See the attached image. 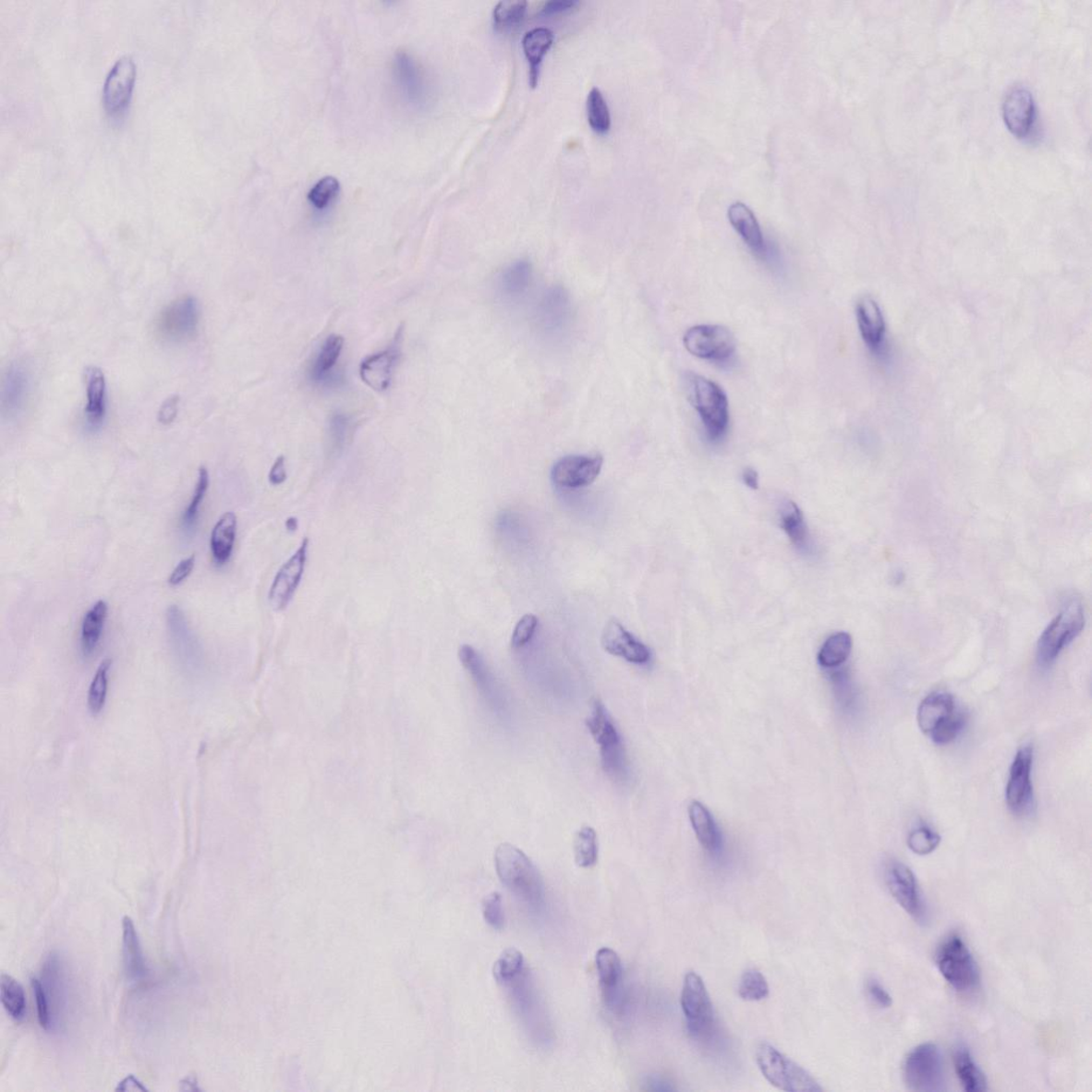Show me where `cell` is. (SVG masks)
<instances>
[{
  "label": "cell",
  "mask_w": 1092,
  "mask_h": 1092,
  "mask_svg": "<svg viewBox=\"0 0 1092 1092\" xmlns=\"http://www.w3.org/2000/svg\"><path fill=\"white\" fill-rule=\"evenodd\" d=\"M1084 626L1085 614L1082 603L1075 599L1071 600L1040 636L1037 645L1038 665L1041 668L1052 665L1063 649L1082 633Z\"/></svg>",
  "instance_id": "cell-4"
},
{
  "label": "cell",
  "mask_w": 1092,
  "mask_h": 1092,
  "mask_svg": "<svg viewBox=\"0 0 1092 1092\" xmlns=\"http://www.w3.org/2000/svg\"><path fill=\"white\" fill-rule=\"evenodd\" d=\"M855 314L862 340L870 351H880L887 334V324L880 304L870 297H863L856 304Z\"/></svg>",
  "instance_id": "cell-23"
},
{
  "label": "cell",
  "mask_w": 1092,
  "mask_h": 1092,
  "mask_svg": "<svg viewBox=\"0 0 1092 1092\" xmlns=\"http://www.w3.org/2000/svg\"><path fill=\"white\" fill-rule=\"evenodd\" d=\"M575 856L579 868L596 866L599 858L598 834L592 827L580 828L575 838Z\"/></svg>",
  "instance_id": "cell-39"
},
{
  "label": "cell",
  "mask_w": 1092,
  "mask_h": 1092,
  "mask_svg": "<svg viewBox=\"0 0 1092 1092\" xmlns=\"http://www.w3.org/2000/svg\"><path fill=\"white\" fill-rule=\"evenodd\" d=\"M195 555H191L190 557L183 559V561L176 566V569L172 571L168 578L169 586L176 587L184 583L185 580L191 576L193 569H195Z\"/></svg>",
  "instance_id": "cell-51"
},
{
  "label": "cell",
  "mask_w": 1092,
  "mask_h": 1092,
  "mask_svg": "<svg viewBox=\"0 0 1092 1092\" xmlns=\"http://www.w3.org/2000/svg\"><path fill=\"white\" fill-rule=\"evenodd\" d=\"M867 989L868 997L877 1006H880V1008H889L892 1006V1004H893V999H892L890 993L884 989L883 986L880 983H878L877 980H868Z\"/></svg>",
  "instance_id": "cell-54"
},
{
  "label": "cell",
  "mask_w": 1092,
  "mask_h": 1092,
  "mask_svg": "<svg viewBox=\"0 0 1092 1092\" xmlns=\"http://www.w3.org/2000/svg\"><path fill=\"white\" fill-rule=\"evenodd\" d=\"M602 455H565L555 462L551 471V479L558 488L579 489L588 487L597 480L602 471Z\"/></svg>",
  "instance_id": "cell-14"
},
{
  "label": "cell",
  "mask_w": 1092,
  "mask_h": 1092,
  "mask_svg": "<svg viewBox=\"0 0 1092 1092\" xmlns=\"http://www.w3.org/2000/svg\"><path fill=\"white\" fill-rule=\"evenodd\" d=\"M528 4L527 2H501L493 11L494 29L497 32L507 34L520 29L527 17Z\"/></svg>",
  "instance_id": "cell-37"
},
{
  "label": "cell",
  "mask_w": 1092,
  "mask_h": 1092,
  "mask_svg": "<svg viewBox=\"0 0 1092 1092\" xmlns=\"http://www.w3.org/2000/svg\"><path fill=\"white\" fill-rule=\"evenodd\" d=\"M694 405L710 442H718L727 434L730 424L728 397L716 382L702 376L691 378Z\"/></svg>",
  "instance_id": "cell-5"
},
{
  "label": "cell",
  "mask_w": 1092,
  "mask_h": 1092,
  "mask_svg": "<svg viewBox=\"0 0 1092 1092\" xmlns=\"http://www.w3.org/2000/svg\"><path fill=\"white\" fill-rule=\"evenodd\" d=\"M602 647L607 653L635 665H645L651 660V651L635 637L617 619L607 622L602 634Z\"/></svg>",
  "instance_id": "cell-19"
},
{
  "label": "cell",
  "mask_w": 1092,
  "mask_h": 1092,
  "mask_svg": "<svg viewBox=\"0 0 1092 1092\" xmlns=\"http://www.w3.org/2000/svg\"><path fill=\"white\" fill-rule=\"evenodd\" d=\"M691 826L701 846L710 854H716L722 847V834L713 815L700 801L694 800L688 807Z\"/></svg>",
  "instance_id": "cell-28"
},
{
  "label": "cell",
  "mask_w": 1092,
  "mask_h": 1092,
  "mask_svg": "<svg viewBox=\"0 0 1092 1092\" xmlns=\"http://www.w3.org/2000/svg\"><path fill=\"white\" fill-rule=\"evenodd\" d=\"M955 699L948 693H932L925 698L917 710V724L923 734L930 735L956 713Z\"/></svg>",
  "instance_id": "cell-24"
},
{
  "label": "cell",
  "mask_w": 1092,
  "mask_h": 1092,
  "mask_svg": "<svg viewBox=\"0 0 1092 1092\" xmlns=\"http://www.w3.org/2000/svg\"><path fill=\"white\" fill-rule=\"evenodd\" d=\"M1034 749L1023 746L1013 758L1006 786V804L1009 810L1017 817H1025L1035 807L1032 770Z\"/></svg>",
  "instance_id": "cell-10"
},
{
  "label": "cell",
  "mask_w": 1092,
  "mask_h": 1092,
  "mask_svg": "<svg viewBox=\"0 0 1092 1092\" xmlns=\"http://www.w3.org/2000/svg\"><path fill=\"white\" fill-rule=\"evenodd\" d=\"M0 993H2V1003L6 1013L17 1022L24 1020L27 1001L23 986L12 977L3 974L2 981H0Z\"/></svg>",
  "instance_id": "cell-36"
},
{
  "label": "cell",
  "mask_w": 1092,
  "mask_h": 1092,
  "mask_svg": "<svg viewBox=\"0 0 1092 1092\" xmlns=\"http://www.w3.org/2000/svg\"><path fill=\"white\" fill-rule=\"evenodd\" d=\"M122 943L124 969L131 981L141 980L148 976V966L141 949L140 936L133 920L129 916L123 918Z\"/></svg>",
  "instance_id": "cell-27"
},
{
  "label": "cell",
  "mask_w": 1092,
  "mask_h": 1092,
  "mask_svg": "<svg viewBox=\"0 0 1092 1092\" xmlns=\"http://www.w3.org/2000/svg\"><path fill=\"white\" fill-rule=\"evenodd\" d=\"M268 479L273 486H281L286 481L287 472L285 455H280V457L275 459L271 472L268 474Z\"/></svg>",
  "instance_id": "cell-56"
},
{
  "label": "cell",
  "mask_w": 1092,
  "mask_h": 1092,
  "mask_svg": "<svg viewBox=\"0 0 1092 1092\" xmlns=\"http://www.w3.org/2000/svg\"><path fill=\"white\" fill-rule=\"evenodd\" d=\"M133 58L124 56L115 62L103 85V101L110 115H120L127 108L136 80Z\"/></svg>",
  "instance_id": "cell-15"
},
{
  "label": "cell",
  "mask_w": 1092,
  "mask_h": 1092,
  "mask_svg": "<svg viewBox=\"0 0 1092 1092\" xmlns=\"http://www.w3.org/2000/svg\"><path fill=\"white\" fill-rule=\"evenodd\" d=\"M953 1063H955L956 1074L964 1090L967 1092L988 1090L987 1077L983 1070L974 1061L969 1049L964 1045L958 1046L953 1050Z\"/></svg>",
  "instance_id": "cell-33"
},
{
  "label": "cell",
  "mask_w": 1092,
  "mask_h": 1092,
  "mask_svg": "<svg viewBox=\"0 0 1092 1092\" xmlns=\"http://www.w3.org/2000/svg\"><path fill=\"white\" fill-rule=\"evenodd\" d=\"M309 540L303 539L298 550L281 566L268 593L269 604L275 612L285 611L292 602L301 583L308 562Z\"/></svg>",
  "instance_id": "cell-13"
},
{
  "label": "cell",
  "mask_w": 1092,
  "mask_h": 1092,
  "mask_svg": "<svg viewBox=\"0 0 1092 1092\" xmlns=\"http://www.w3.org/2000/svg\"><path fill=\"white\" fill-rule=\"evenodd\" d=\"M1003 117L1006 127L1015 137L1027 140L1033 136L1037 108L1034 96L1026 87L1014 86L1009 90L1003 102Z\"/></svg>",
  "instance_id": "cell-16"
},
{
  "label": "cell",
  "mask_w": 1092,
  "mask_h": 1092,
  "mask_svg": "<svg viewBox=\"0 0 1092 1092\" xmlns=\"http://www.w3.org/2000/svg\"><path fill=\"white\" fill-rule=\"evenodd\" d=\"M210 487V474L205 467L199 468L198 481L196 483L195 491H193L192 499L185 509L182 516V525L186 529L195 527L198 520L200 507H201L207 490Z\"/></svg>",
  "instance_id": "cell-44"
},
{
  "label": "cell",
  "mask_w": 1092,
  "mask_h": 1092,
  "mask_svg": "<svg viewBox=\"0 0 1092 1092\" xmlns=\"http://www.w3.org/2000/svg\"><path fill=\"white\" fill-rule=\"evenodd\" d=\"M341 190V184L338 179L334 176H326L318 181L312 188H310L308 200L318 210L326 209V207L334 201Z\"/></svg>",
  "instance_id": "cell-45"
},
{
  "label": "cell",
  "mask_w": 1092,
  "mask_h": 1092,
  "mask_svg": "<svg viewBox=\"0 0 1092 1092\" xmlns=\"http://www.w3.org/2000/svg\"><path fill=\"white\" fill-rule=\"evenodd\" d=\"M532 283V267L528 261H517L504 268L499 278L500 293L504 298L518 300Z\"/></svg>",
  "instance_id": "cell-32"
},
{
  "label": "cell",
  "mask_w": 1092,
  "mask_h": 1092,
  "mask_svg": "<svg viewBox=\"0 0 1092 1092\" xmlns=\"http://www.w3.org/2000/svg\"><path fill=\"white\" fill-rule=\"evenodd\" d=\"M459 659L463 667L471 674L479 693L494 709L503 707L501 688L497 686L495 677L486 665L481 655L472 646L463 645L459 649Z\"/></svg>",
  "instance_id": "cell-21"
},
{
  "label": "cell",
  "mask_w": 1092,
  "mask_h": 1092,
  "mask_svg": "<svg viewBox=\"0 0 1092 1092\" xmlns=\"http://www.w3.org/2000/svg\"><path fill=\"white\" fill-rule=\"evenodd\" d=\"M115 1091H123V1092L134 1091L135 1092V1091H149V1089L147 1087H145L143 1083L140 1082V1080H138L137 1077H135L133 1074H130L127 1077L124 1078V1080L122 1082L117 1084V1087L115 1088Z\"/></svg>",
  "instance_id": "cell-57"
},
{
  "label": "cell",
  "mask_w": 1092,
  "mask_h": 1092,
  "mask_svg": "<svg viewBox=\"0 0 1092 1092\" xmlns=\"http://www.w3.org/2000/svg\"><path fill=\"white\" fill-rule=\"evenodd\" d=\"M349 430L348 419L341 416L334 417L330 424V433L332 442L336 448H341L345 444L346 438Z\"/></svg>",
  "instance_id": "cell-52"
},
{
  "label": "cell",
  "mask_w": 1092,
  "mask_h": 1092,
  "mask_svg": "<svg viewBox=\"0 0 1092 1092\" xmlns=\"http://www.w3.org/2000/svg\"><path fill=\"white\" fill-rule=\"evenodd\" d=\"M402 332L400 329L390 348L365 358L359 365V376L370 389L383 392L390 388L393 370L400 356Z\"/></svg>",
  "instance_id": "cell-20"
},
{
  "label": "cell",
  "mask_w": 1092,
  "mask_h": 1092,
  "mask_svg": "<svg viewBox=\"0 0 1092 1092\" xmlns=\"http://www.w3.org/2000/svg\"><path fill=\"white\" fill-rule=\"evenodd\" d=\"M587 115L591 128L599 135H605L612 127L610 107L602 92L593 88L587 99Z\"/></svg>",
  "instance_id": "cell-40"
},
{
  "label": "cell",
  "mask_w": 1092,
  "mask_h": 1092,
  "mask_svg": "<svg viewBox=\"0 0 1092 1092\" xmlns=\"http://www.w3.org/2000/svg\"><path fill=\"white\" fill-rule=\"evenodd\" d=\"M738 994L744 1001H762L769 997L770 986L761 972L749 969L743 974L739 981Z\"/></svg>",
  "instance_id": "cell-42"
},
{
  "label": "cell",
  "mask_w": 1092,
  "mask_h": 1092,
  "mask_svg": "<svg viewBox=\"0 0 1092 1092\" xmlns=\"http://www.w3.org/2000/svg\"><path fill=\"white\" fill-rule=\"evenodd\" d=\"M496 873L504 886L525 903L538 907L544 901V883L535 864L521 849L503 843L495 850Z\"/></svg>",
  "instance_id": "cell-1"
},
{
  "label": "cell",
  "mask_w": 1092,
  "mask_h": 1092,
  "mask_svg": "<svg viewBox=\"0 0 1092 1092\" xmlns=\"http://www.w3.org/2000/svg\"><path fill=\"white\" fill-rule=\"evenodd\" d=\"M728 217L732 226L734 227L751 252L758 259L769 261V245L765 241L761 226H759L755 213L749 207L741 202L734 203L729 207Z\"/></svg>",
  "instance_id": "cell-22"
},
{
  "label": "cell",
  "mask_w": 1092,
  "mask_h": 1092,
  "mask_svg": "<svg viewBox=\"0 0 1092 1092\" xmlns=\"http://www.w3.org/2000/svg\"><path fill=\"white\" fill-rule=\"evenodd\" d=\"M756 1057L758 1069L772 1086L787 1092L822 1091L819 1083L807 1070L770 1043L758 1045Z\"/></svg>",
  "instance_id": "cell-3"
},
{
  "label": "cell",
  "mask_w": 1092,
  "mask_h": 1092,
  "mask_svg": "<svg viewBox=\"0 0 1092 1092\" xmlns=\"http://www.w3.org/2000/svg\"><path fill=\"white\" fill-rule=\"evenodd\" d=\"M343 346L344 338L336 334L330 335L326 342L323 343L320 355L317 356L312 369V377L315 382H322L334 370L338 358L341 357Z\"/></svg>",
  "instance_id": "cell-38"
},
{
  "label": "cell",
  "mask_w": 1092,
  "mask_h": 1092,
  "mask_svg": "<svg viewBox=\"0 0 1092 1092\" xmlns=\"http://www.w3.org/2000/svg\"><path fill=\"white\" fill-rule=\"evenodd\" d=\"M572 320V301L562 286L551 287L538 303L536 322L546 334H562Z\"/></svg>",
  "instance_id": "cell-18"
},
{
  "label": "cell",
  "mask_w": 1092,
  "mask_h": 1092,
  "mask_svg": "<svg viewBox=\"0 0 1092 1092\" xmlns=\"http://www.w3.org/2000/svg\"><path fill=\"white\" fill-rule=\"evenodd\" d=\"M904 1075L911 1090L943 1091L945 1077L941 1050L929 1042L917 1046L904 1061Z\"/></svg>",
  "instance_id": "cell-8"
},
{
  "label": "cell",
  "mask_w": 1092,
  "mask_h": 1092,
  "mask_svg": "<svg viewBox=\"0 0 1092 1092\" xmlns=\"http://www.w3.org/2000/svg\"><path fill=\"white\" fill-rule=\"evenodd\" d=\"M237 536V516L234 513L221 516L211 535V551L213 561L224 565L230 561Z\"/></svg>",
  "instance_id": "cell-31"
},
{
  "label": "cell",
  "mask_w": 1092,
  "mask_h": 1092,
  "mask_svg": "<svg viewBox=\"0 0 1092 1092\" xmlns=\"http://www.w3.org/2000/svg\"><path fill=\"white\" fill-rule=\"evenodd\" d=\"M578 5L579 2H576V0H552V2L544 4L539 16L543 18L556 17L576 9Z\"/></svg>",
  "instance_id": "cell-53"
},
{
  "label": "cell",
  "mask_w": 1092,
  "mask_h": 1092,
  "mask_svg": "<svg viewBox=\"0 0 1092 1092\" xmlns=\"http://www.w3.org/2000/svg\"><path fill=\"white\" fill-rule=\"evenodd\" d=\"M966 722V714L964 710L958 709L955 714L948 719V721H946L942 725H940L934 734L929 735V738L937 745H949L955 741L960 734H962L965 728Z\"/></svg>",
  "instance_id": "cell-46"
},
{
  "label": "cell",
  "mask_w": 1092,
  "mask_h": 1092,
  "mask_svg": "<svg viewBox=\"0 0 1092 1092\" xmlns=\"http://www.w3.org/2000/svg\"><path fill=\"white\" fill-rule=\"evenodd\" d=\"M884 878L890 893L901 907L916 922H928V907L915 873L905 864L890 860L884 868Z\"/></svg>",
  "instance_id": "cell-11"
},
{
  "label": "cell",
  "mask_w": 1092,
  "mask_h": 1092,
  "mask_svg": "<svg viewBox=\"0 0 1092 1092\" xmlns=\"http://www.w3.org/2000/svg\"><path fill=\"white\" fill-rule=\"evenodd\" d=\"M908 847L918 855L934 853L941 843V836L928 826L916 829L908 836Z\"/></svg>",
  "instance_id": "cell-47"
},
{
  "label": "cell",
  "mask_w": 1092,
  "mask_h": 1092,
  "mask_svg": "<svg viewBox=\"0 0 1092 1092\" xmlns=\"http://www.w3.org/2000/svg\"><path fill=\"white\" fill-rule=\"evenodd\" d=\"M31 987L37 1001L38 1019L41 1027L45 1031H50L52 1028V1017L50 1004L46 998V993L42 983L38 978L31 979Z\"/></svg>",
  "instance_id": "cell-50"
},
{
  "label": "cell",
  "mask_w": 1092,
  "mask_h": 1092,
  "mask_svg": "<svg viewBox=\"0 0 1092 1092\" xmlns=\"http://www.w3.org/2000/svg\"><path fill=\"white\" fill-rule=\"evenodd\" d=\"M852 636L845 632L831 636L819 649L818 661L821 667L827 669L838 668L844 663L852 653Z\"/></svg>",
  "instance_id": "cell-35"
},
{
  "label": "cell",
  "mask_w": 1092,
  "mask_h": 1092,
  "mask_svg": "<svg viewBox=\"0 0 1092 1092\" xmlns=\"http://www.w3.org/2000/svg\"><path fill=\"white\" fill-rule=\"evenodd\" d=\"M108 614V605L100 600L85 614L81 624L80 648L85 656L91 655L100 644Z\"/></svg>",
  "instance_id": "cell-34"
},
{
  "label": "cell",
  "mask_w": 1092,
  "mask_h": 1092,
  "mask_svg": "<svg viewBox=\"0 0 1092 1092\" xmlns=\"http://www.w3.org/2000/svg\"><path fill=\"white\" fill-rule=\"evenodd\" d=\"M85 417L87 424L91 428H99L106 419L107 414V382L105 374L96 366H90L86 370Z\"/></svg>",
  "instance_id": "cell-25"
},
{
  "label": "cell",
  "mask_w": 1092,
  "mask_h": 1092,
  "mask_svg": "<svg viewBox=\"0 0 1092 1092\" xmlns=\"http://www.w3.org/2000/svg\"><path fill=\"white\" fill-rule=\"evenodd\" d=\"M681 1005L691 1035L703 1036L713 1026V1003L703 979L695 972L687 973L684 978Z\"/></svg>",
  "instance_id": "cell-12"
},
{
  "label": "cell",
  "mask_w": 1092,
  "mask_h": 1092,
  "mask_svg": "<svg viewBox=\"0 0 1092 1092\" xmlns=\"http://www.w3.org/2000/svg\"><path fill=\"white\" fill-rule=\"evenodd\" d=\"M287 531L295 532L299 528L298 518L296 516H289L285 522Z\"/></svg>",
  "instance_id": "cell-61"
},
{
  "label": "cell",
  "mask_w": 1092,
  "mask_h": 1092,
  "mask_svg": "<svg viewBox=\"0 0 1092 1092\" xmlns=\"http://www.w3.org/2000/svg\"><path fill=\"white\" fill-rule=\"evenodd\" d=\"M552 43H554V33L543 27L528 31L523 38V52L528 61L529 84L532 88H536L538 85L540 67Z\"/></svg>",
  "instance_id": "cell-29"
},
{
  "label": "cell",
  "mask_w": 1092,
  "mask_h": 1092,
  "mask_svg": "<svg viewBox=\"0 0 1092 1092\" xmlns=\"http://www.w3.org/2000/svg\"><path fill=\"white\" fill-rule=\"evenodd\" d=\"M538 626V618L534 614H525V616L517 622L515 628L513 638H511V647L514 649H521L528 644L532 636L535 635Z\"/></svg>",
  "instance_id": "cell-49"
},
{
  "label": "cell",
  "mask_w": 1092,
  "mask_h": 1092,
  "mask_svg": "<svg viewBox=\"0 0 1092 1092\" xmlns=\"http://www.w3.org/2000/svg\"><path fill=\"white\" fill-rule=\"evenodd\" d=\"M586 724L599 745L604 771L616 783H625L630 771L624 739L602 701L593 702Z\"/></svg>",
  "instance_id": "cell-2"
},
{
  "label": "cell",
  "mask_w": 1092,
  "mask_h": 1092,
  "mask_svg": "<svg viewBox=\"0 0 1092 1092\" xmlns=\"http://www.w3.org/2000/svg\"><path fill=\"white\" fill-rule=\"evenodd\" d=\"M596 963L606 1005L614 1009L620 1001L619 988L624 974L620 957L612 949L603 948L598 951Z\"/></svg>",
  "instance_id": "cell-26"
},
{
  "label": "cell",
  "mask_w": 1092,
  "mask_h": 1092,
  "mask_svg": "<svg viewBox=\"0 0 1092 1092\" xmlns=\"http://www.w3.org/2000/svg\"><path fill=\"white\" fill-rule=\"evenodd\" d=\"M649 1085H651V1086H652L651 1089H653V1090L663 1091V1090H673V1088L670 1087V1085L668 1083L661 1080V1078H652V1080L649 1081Z\"/></svg>",
  "instance_id": "cell-60"
},
{
  "label": "cell",
  "mask_w": 1092,
  "mask_h": 1092,
  "mask_svg": "<svg viewBox=\"0 0 1092 1092\" xmlns=\"http://www.w3.org/2000/svg\"><path fill=\"white\" fill-rule=\"evenodd\" d=\"M178 396H171L164 400L158 412V421L163 425H170L175 421L178 412Z\"/></svg>",
  "instance_id": "cell-55"
},
{
  "label": "cell",
  "mask_w": 1092,
  "mask_h": 1092,
  "mask_svg": "<svg viewBox=\"0 0 1092 1092\" xmlns=\"http://www.w3.org/2000/svg\"><path fill=\"white\" fill-rule=\"evenodd\" d=\"M32 388L31 374L22 363H13L5 372L2 386V413L12 420L22 416L29 405Z\"/></svg>",
  "instance_id": "cell-17"
},
{
  "label": "cell",
  "mask_w": 1092,
  "mask_h": 1092,
  "mask_svg": "<svg viewBox=\"0 0 1092 1092\" xmlns=\"http://www.w3.org/2000/svg\"><path fill=\"white\" fill-rule=\"evenodd\" d=\"M940 973L953 989L970 992L979 985V970L976 959L963 938L951 935L940 944L936 955Z\"/></svg>",
  "instance_id": "cell-6"
},
{
  "label": "cell",
  "mask_w": 1092,
  "mask_h": 1092,
  "mask_svg": "<svg viewBox=\"0 0 1092 1092\" xmlns=\"http://www.w3.org/2000/svg\"><path fill=\"white\" fill-rule=\"evenodd\" d=\"M181 1090L182 1091H201V1089H200V1087H199L198 1077L192 1076V1075L185 1077L184 1080L181 1082Z\"/></svg>",
  "instance_id": "cell-59"
},
{
  "label": "cell",
  "mask_w": 1092,
  "mask_h": 1092,
  "mask_svg": "<svg viewBox=\"0 0 1092 1092\" xmlns=\"http://www.w3.org/2000/svg\"><path fill=\"white\" fill-rule=\"evenodd\" d=\"M683 342L689 354L719 364L731 361L736 351L734 334L719 324L691 327L684 334Z\"/></svg>",
  "instance_id": "cell-9"
},
{
  "label": "cell",
  "mask_w": 1092,
  "mask_h": 1092,
  "mask_svg": "<svg viewBox=\"0 0 1092 1092\" xmlns=\"http://www.w3.org/2000/svg\"><path fill=\"white\" fill-rule=\"evenodd\" d=\"M780 525L789 537L791 542L801 552L812 551L810 532H808L803 511L798 504L792 501H785L780 510Z\"/></svg>",
  "instance_id": "cell-30"
},
{
  "label": "cell",
  "mask_w": 1092,
  "mask_h": 1092,
  "mask_svg": "<svg viewBox=\"0 0 1092 1092\" xmlns=\"http://www.w3.org/2000/svg\"><path fill=\"white\" fill-rule=\"evenodd\" d=\"M200 306L192 296H183L165 306L155 318L154 334L167 344H182L196 336Z\"/></svg>",
  "instance_id": "cell-7"
},
{
  "label": "cell",
  "mask_w": 1092,
  "mask_h": 1092,
  "mask_svg": "<svg viewBox=\"0 0 1092 1092\" xmlns=\"http://www.w3.org/2000/svg\"><path fill=\"white\" fill-rule=\"evenodd\" d=\"M482 914L491 928L501 930L504 925L502 896L497 892L489 894L482 903Z\"/></svg>",
  "instance_id": "cell-48"
},
{
  "label": "cell",
  "mask_w": 1092,
  "mask_h": 1092,
  "mask_svg": "<svg viewBox=\"0 0 1092 1092\" xmlns=\"http://www.w3.org/2000/svg\"><path fill=\"white\" fill-rule=\"evenodd\" d=\"M524 965L523 953L515 948L507 949L496 960L493 974L497 983L508 985L520 976Z\"/></svg>",
  "instance_id": "cell-41"
},
{
  "label": "cell",
  "mask_w": 1092,
  "mask_h": 1092,
  "mask_svg": "<svg viewBox=\"0 0 1092 1092\" xmlns=\"http://www.w3.org/2000/svg\"><path fill=\"white\" fill-rule=\"evenodd\" d=\"M743 480L746 486L752 490L758 489V474L753 468H746L743 472Z\"/></svg>",
  "instance_id": "cell-58"
},
{
  "label": "cell",
  "mask_w": 1092,
  "mask_h": 1092,
  "mask_svg": "<svg viewBox=\"0 0 1092 1092\" xmlns=\"http://www.w3.org/2000/svg\"><path fill=\"white\" fill-rule=\"evenodd\" d=\"M110 667H112V661H103L98 670H96L91 686H90L88 705L92 714H99L103 705H105Z\"/></svg>",
  "instance_id": "cell-43"
}]
</instances>
